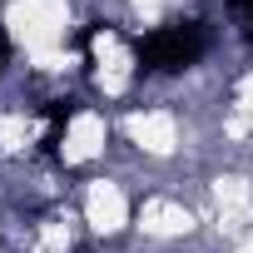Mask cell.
<instances>
[{
	"mask_svg": "<svg viewBox=\"0 0 253 253\" xmlns=\"http://www.w3.org/2000/svg\"><path fill=\"white\" fill-rule=\"evenodd\" d=\"M134 50V65L139 75H179V70H194L209 50V25L204 20H169L149 35H134L129 40Z\"/></svg>",
	"mask_w": 253,
	"mask_h": 253,
	"instance_id": "obj_1",
	"label": "cell"
},
{
	"mask_svg": "<svg viewBox=\"0 0 253 253\" xmlns=\"http://www.w3.org/2000/svg\"><path fill=\"white\" fill-rule=\"evenodd\" d=\"M75 114H80V99H50V104H45V119H50V129H45V139H40L45 154L60 149V139H65V129H70Z\"/></svg>",
	"mask_w": 253,
	"mask_h": 253,
	"instance_id": "obj_2",
	"label": "cell"
},
{
	"mask_svg": "<svg viewBox=\"0 0 253 253\" xmlns=\"http://www.w3.org/2000/svg\"><path fill=\"white\" fill-rule=\"evenodd\" d=\"M233 5V15H238V25H243V40H248V50H253V0H228Z\"/></svg>",
	"mask_w": 253,
	"mask_h": 253,
	"instance_id": "obj_3",
	"label": "cell"
},
{
	"mask_svg": "<svg viewBox=\"0 0 253 253\" xmlns=\"http://www.w3.org/2000/svg\"><path fill=\"white\" fill-rule=\"evenodd\" d=\"M5 65H10V35H5V25H0V75H5Z\"/></svg>",
	"mask_w": 253,
	"mask_h": 253,
	"instance_id": "obj_4",
	"label": "cell"
}]
</instances>
